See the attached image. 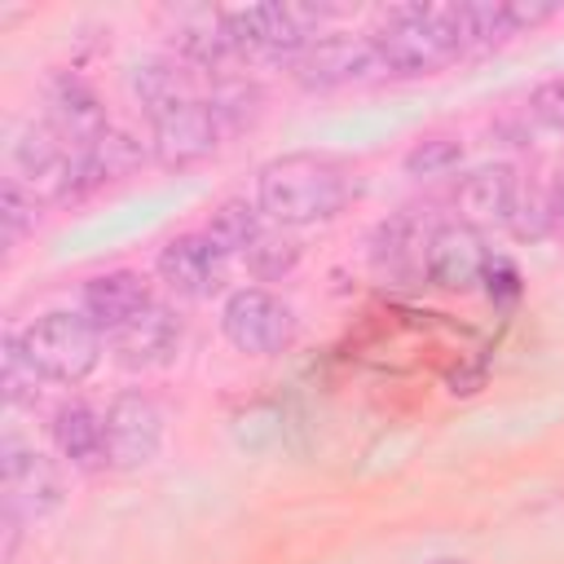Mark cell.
<instances>
[{"mask_svg": "<svg viewBox=\"0 0 564 564\" xmlns=\"http://www.w3.org/2000/svg\"><path fill=\"white\" fill-rule=\"evenodd\" d=\"M401 163H405L410 176H445V172H454L463 163V145L454 137H423L419 145L405 150Z\"/></svg>", "mask_w": 564, "mask_h": 564, "instance_id": "obj_27", "label": "cell"}, {"mask_svg": "<svg viewBox=\"0 0 564 564\" xmlns=\"http://www.w3.org/2000/svg\"><path fill=\"white\" fill-rule=\"evenodd\" d=\"M220 330L238 352L273 357L295 339V313L282 295L264 286H238L220 304Z\"/></svg>", "mask_w": 564, "mask_h": 564, "instance_id": "obj_6", "label": "cell"}, {"mask_svg": "<svg viewBox=\"0 0 564 564\" xmlns=\"http://www.w3.org/2000/svg\"><path fill=\"white\" fill-rule=\"evenodd\" d=\"M22 344H26L31 361L44 370V379H53V383H79L101 361L106 335L84 313H44V317H35L22 330Z\"/></svg>", "mask_w": 564, "mask_h": 564, "instance_id": "obj_4", "label": "cell"}, {"mask_svg": "<svg viewBox=\"0 0 564 564\" xmlns=\"http://www.w3.org/2000/svg\"><path fill=\"white\" fill-rule=\"evenodd\" d=\"M551 220H555V229H564V181L551 189Z\"/></svg>", "mask_w": 564, "mask_h": 564, "instance_id": "obj_32", "label": "cell"}, {"mask_svg": "<svg viewBox=\"0 0 564 564\" xmlns=\"http://www.w3.org/2000/svg\"><path fill=\"white\" fill-rule=\"evenodd\" d=\"M35 216H40V198L18 176L4 181V189H0V234H4V247H13L26 229H35Z\"/></svg>", "mask_w": 564, "mask_h": 564, "instance_id": "obj_26", "label": "cell"}, {"mask_svg": "<svg viewBox=\"0 0 564 564\" xmlns=\"http://www.w3.org/2000/svg\"><path fill=\"white\" fill-rule=\"evenodd\" d=\"M326 18L330 9H317V4H251V9L220 13L238 62L256 57V62H291V66L313 44V31Z\"/></svg>", "mask_w": 564, "mask_h": 564, "instance_id": "obj_3", "label": "cell"}, {"mask_svg": "<svg viewBox=\"0 0 564 564\" xmlns=\"http://www.w3.org/2000/svg\"><path fill=\"white\" fill-rule=\"evenodd\" d=\"M44 101H48V119H44V123H48L70 150H88L101 132H110L101 97H97L79 75H53Z\"/></svg>", "mask_w": 564, "mask_h": 564, "instance_id": "obj_15", "label": "cell"}, {"mask_svg": "<svg viewBox=\"0 0 564 564\" xmlns=\"http://www.w3.org/2000/svg\"><path fill=\"white\" fill-rule=\"evenodd\" d=\"M220 141H225V132H220V123L203 97L150 123V154L163 167H189V163L207 159Z\"/></svg>", "mask_w": 564, "mask_h": 564, "instance_id": "obj_12", "label": "cell"}, {"mask_svg": "<svg viewBox=\"0 0 564 564\" xmlns=\"http://www.w3.org/2000/svg\"><path fill=\"white\" fill-rule=\"evenodd\" d=\"M242 260H247V269H251L260 282H278V278H286V273L300 264V242H295L291 234H282V229H264L260 242H256Z\"/></svg>", "mask_w": 564, "mask_h": 564, "instance_id": "obj_25", "label": "cell"}, {"mask_svg": "<svg viewBox=\"0 0 564 564\" xmlns=\"http://www.w3.org/2000/svg\"><path fill=\"white\" fill-rule=\"evenodd\" d=\"M225 269H229V256L207 234H176L159 251V278L167 282V291H176L185 300L216 295L225 286Z\"/></svg>", "mask_w": 564, "mask_h": 564, "instance_id": "obj_11", "label": "cell"}, {"mask_svg": "<svg viewBox=\"0 0 564 564\" xmlns=\"http://www.w3.org/2000/svg\"><path fill=\"white\" fill-rule=\"evenodd\" d=\"M555 13V4H542V0H507V18H511V31H524V26H538Z\"/></svg>", "mask_w": 564, "mask_h": 564, "instance_id": "obj_31", "label": "cell"}, {"mask_svg": "<svg viewBox=\"0 0 564 564\" xmlns=\"http://www.w3.org/2000/svg\"><path fill=\"white\" fill-rule=\"evenodd\" d=\"M110 344H115L119 366H128V370L167 366L176 357V348H181V317L163 300H154L141 317H132L123 330H115Z\"/></svg>", "mask_w": 564, "mask_h": 564, "instance_id": "obj_16", "label": "cell"}, {"mask_svg": "<svg viewBox=\"0 0 564 564\" xmlns=\"http://www.w3.org/2000/svg\"><path fill=\"white\" fill-rule=\"evenodd\" d=\"M529 110H533L546 128H564V79H546L542 88H533Z\"/></svg>", "mask_w": 564, "mask_h": 564, "instance_id": "obj_30", "label": "cell"}, {"mask_svg": "<svg viewBox=\"0 0 564 564\" xmlns=\"http://www.w3.org/2000/svg\"><path fill=\"white\" fill-rule=\"evenodd\" d=\"M480 282H485L489 300H516V295H520V269H516L507 256H489Z\"/></svg>", "mask_w": 564, "mask_h": 564, "instance_id": "obj_29", "label": "cell"}, {"mask_svg": "<svg viewBox=\"0 0 564 564\" xmlns=\"http://www.w3.org/2000/svg\"><path fill=\"white\" fill-rule=\"evenodd\" d=\"M520 185L524 181L516 176V167L489 163V167H476V172L458 176L449 203H454L458 220L471 225V229H485V225H502L507 229V220L516 212V198H520Z\"/></svg>", "mask_w": 564, "mask_h": 564, "instance_id": "obj_13", "label": "cell"}, {"mask_svg": "<svg viewBox=\"0 0 564 564\" xmlns=\"http://www.w3.org/2000/svg\"><path fill=\"white\" fill-rule=\"evenodd\" d=\"M441 229V220L423 207H401L392 212L375 238H370V260L383 278L392 282H423V269H427V247H432V234Z\"/></svg>", "mask_w": 564, "mask_h": 564, "instance_id": "obj_8", "label": "cell"}, {"mask_svg": "<svg viewBox=\"0 0 564 564\" xmlns=\"http://www.w3.org/2000/svg\"><path fill=\"white\" fill-rule=\"evenodd\" d=\"M454 35H458V48L463 53H485L494 44H502L511 31V18H507V0H471V4H454Z\"/></svg>", "mask_w": 564, "mask_h": 564, "instance_id": "obj_22", "label": "cell"}, {"mask_svg": "<svg viewBox=\"0 0 564 564\" xmlns=\"http://www.w3.org/2000/svg\"><path fill=\"white\" fill-rule=\"evenodd\" d=\"M507 229L520 242H538L542 234H551L555 229V220H551V194H542L538 185H520V198H516V212H511Z\"/></svg>", "mask_w": 564, "mask_h": 564, "instance_id": "obj_28", "label": "cell"}, {"mask_svg": "<svg viewBox=\"0 0 564 564\" xmlns=\"http://www.w3.org/2000/svg\"><path fill=\"white\" fill-rule=\"evenodd\" d=\"M53 445L79 471L106 467V414H97L88 401L57 405V414H53Z\"/></svg>", "mask_w": 564, "mask_h": 564, "instance_id": "obj_18", "label": "cell"}, {"mask_svg": "<svg viewBox=\"0 0 564 564\" xmlns=\"http://www.w3.org/2000/svg\"><path fill=\"white\" fill-rule=\"evenodd\" d=\"M375 44L392 75H432L463 57L454 35V4H397L375 31Z\"/></svg>", "mask_w": 564, "mask_h": 564, "instance_id": "obj_2", "label": "cell"}, {"mask_svg": "<svg viewBox=\"0 0 564 564\" xmlns=\"http://www.w3.org/2000/svg\"><path fill=\"white\" fill-rule=\"evenodd\" d=\"M40 383H44V370L31 361L22 335H4V344H0V392H4V401L9 405H35Z\"/></svg>", "mask_w": 564, "mask_h": 564, "instance_id": "obj_24", "label": "cell"}, {"mask_svg": "<svg viewBox=\"0 0 564 564\" xmlns=\"http://www.w3.org/2000/svg\"><path fill=\"white\" fill-rule=\"evenodd\" d=\"M163 445V410L150 392H119L106 405V467L137 471Z\"/></svg>", "mask_w": 564, "mask_h": 564, "instance_id": "obj_7", "label": "cell"}, {"mask_svg": "<svg viewBox=\"0 0 564 564\" xmlns=\"http://www.w3.org/2000/svg\"><path fill=\"white\" fill-rule=\"evenodd\" d=\"M357 198V176L326 154H282L256 172V203L282 229L335 220Z\"/></svg>", "mask_w": 564, "mask_h": 564, "instance_id": "obj_1", "label": "cell"}, {"mask_svg": "<svg viewBox=\"0 0 564 564\" xmlns=\"http://www.w3.org/2000/svg\"><path fill=\"white\" fill-rule=\"evenodd\" d=\"M203 101H207V110L216 115L220 132L234 137V132H242V128L256 123L264 97H260V88H256L251 79H242V75H220V79L212 84V93H203Z\"/></svg>", "mask_w": 564, "mask_h": 564, "instance_id": "obj_23", "label": "cell"}, {"mask_svg": "<svg viewBox=\"0 0 564 564\" xmlns=\"http://www.w3.org/2000/svg\"><path fill=\"white\" fill-rule=\"evenodd\" d=\"M427 564H471V560H454V555H445V560H427Z\"/></svg>", "mask_w": 564, "mask_h": 564, "instance_id": "obj_33", "label": "cell"}, {"mask_svg": "<svg viewBox=\"0 0 564 564\" xmlns=\"http://www.w3.org/2000/svg\"><path fill=\"white\" fill-rule=\"evenodd\" d=\"M0 485H4V507L18 511L22 520H40L62 502L57 467L18 436H4L0 445Z\"/></svg>", "mask_w": 564, "mask_h": 564, "instance_id": "obj_9", "label": "cell"}, {"mask_svg": "<svg viewBox=\"0 0 564 564\" xmlns=\"http://www.w3.org/2000/svg\"><path fill=\"white\" fill-rule=\"evenodd\" d=\"M264 212H260V203H247V198H225L216 212H212V220H207V238L225 251V256H247L256 242H260V234H264V220H260Z\"/></svg>", "mask_w": 564, "mask_h": 564, "instance_id": "obj_21", "label": "cell"}, {"mask_svg": "<svg viewBox=\"0 0 564 564\" xmlns=\"http://www.w3.org/2000/svg\"><path fill=\"white\" fill-rule=\"evenodd\" d=\"M128 84H132V97L141 101V110L150 115V123L172 115V110H181V106H189V101H198L194 75H189V66L181 57H141L132 66Z\"/></svg>", "mask_w": 564, "mask_h": 564, "instance_id": "obj_17", "label": "cell"}, {"mask_svg": "<svg viewBox=\"0 0 564 564\" xmlns=\"http://www.w3.org/2000/svg\"><path fill=\"white\" fill-rule=\"evenodd\" d=\"M141 163H145V145H141L132 132H119V128L101 132V137H97L88 150H79V159H75L79 198L93 194V189L106 185V181H119V176L137 172Z\"/></svg>", "mask_w": 564, "mask_h": 564, "instance_id": "obj_19", "label": "cell"}, {"mask_svg": "<svg viewBox=\"0 0 564 564\" xmlns=\"http://www.w3.org/2000/svg\"><path fill=\"white\" fill-rule=\"evenodd\" d=\"M291 75L308 93H330V88H348V84H375L392 70H388L375 35H326V40H313L295 57Z\"/></svg>", "mask_w": 564, "mask_h": 564, "instance_id": "obj_5", "label": "cell"}, {"mask_svg": "<svg viewBox=\"0 0 564 564\" xmlns=\"http://www.w3.org/2000/svg\"><path fill=\"white\" fill-rule=\"evenodd\" d=\"M154 304L150 286L141 273L132 269H110V273H97L84 282V295H79V313L101 330V335H115L123 330L132 317H141L145 308Z\"/></svg>", "mask_w": 564, "mask_h": 564, "instance_id": "obj_14", "label": "cell"}, {"mask_svg": "<svg viewBox=\"0 0 564 564\" xmlns=\"http://www.w3.org/2000/svg\"><path fill=\"white\" fill-rule=\"evenodd\" d=\"M176 57L189 66V70H216V79L238 62L229 35H225V22L220 13H198V18H185L176 31Z\"/></svg>", "mask_w": 564, "mask_h": 564, "instance_id": "obj_20", "label": "cell"}, {"mask_svg": "<svg viewBox=\"0 0 564 564\" xmlns=\"http://www.w3.org/2000/svg\"><path fill=\"white\" fill-rule=\"evenodd\" d=\"M485 264H489V247H485L480 229H471L463 220H441V229L432 234V247H427L423 282L436 291H471L485 278Z\"/></svg>", "mask_w": 564, "mask_h": 564, "instance_id": "obj_10", "label": "cell"}]
</instances>
